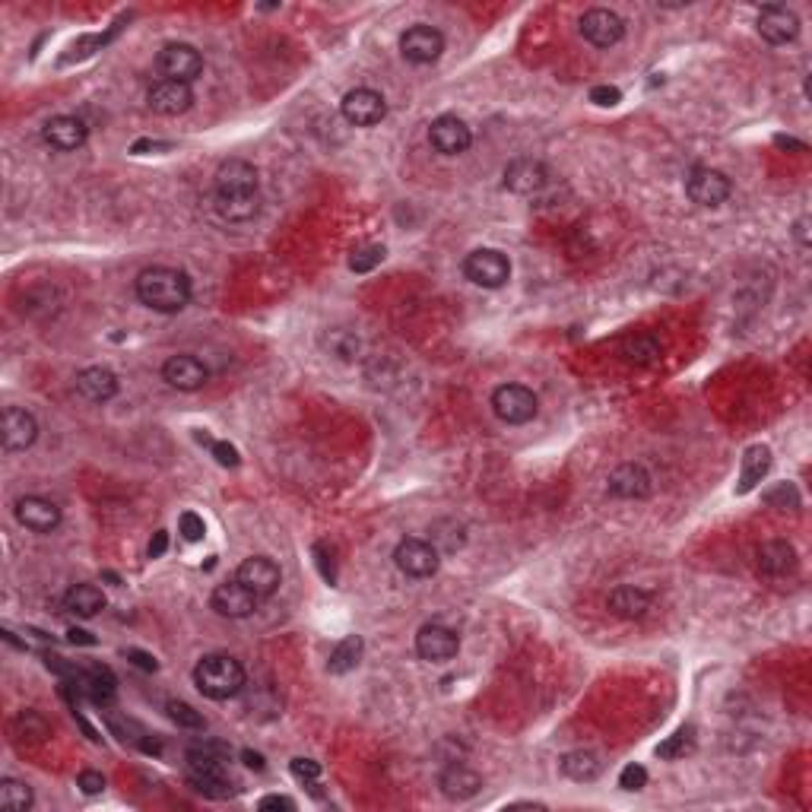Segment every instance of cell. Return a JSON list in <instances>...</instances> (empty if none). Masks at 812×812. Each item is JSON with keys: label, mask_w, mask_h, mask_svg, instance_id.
<instances>
[{"label": "cell", "mask_w": 812, "mask_h": 812, "mask_svg": "<svg viewBox=\"0 0 812 812\" xmlns=\"http://www.w3.org/2000/svg\"><path fill=\"white\" fill-rule=\"evenodd\" d=\"M261 178L245 159H226L213 175V203L226 223H248L261 210Z\"/></svg>", "instance_id": "6da1fadb"}, {"label": "cell", "mask_w": 812, "mask_h": 812, "mask_svg": "<svg viewBox=\"0 0 812 812\" xmlns=\"http://www.w3.org/2000/svg\"><path fill=\"white\" fill-rule=\"evenodd\" d=\"M137 299L159 311V315H178L191 302V280L184 270L175 267H146L137 273Z\"/></svg>", "instance_id": "7a4b0ae2"}, {"label": "cell", "mask_w": 812, "mask_h": 812, "mask_svg": "<svg viewBox=\"0 0 812 812\" xmlns=\"http://www.w3.org/2000/svg\"><path fill=\"white\" fill-rule=\"evenodd\" d=\"M194 686L213 701H229L245 689V667L229 654H207L194 667Z\"/></svg>", "instance_id": "3957f363"}, {"label": "cell", "mask_w": 812, "mask_h": 812, "mask_svg": "<svg viewBox=\"0 0 812 812\" xmlns=\"http://www.w3.org/2000/svg\"><path fill=\"white\" fill-rule=\"evenodd\" d=\"M464 276L473 286L502 289L511 280V261L498 248H476L464 257Z\"/></svg>", "instance_id": "277c9868"}, {"label": "cell", "mask_w": 812, "mask_h": 812, "mask_svg": "<svg viewBox=\"0 0 812 812\" xmlns=\"http://www.w3.org/2000/svg\"><path fill=\"white\" fill-rule=\"evenodd\" d=\"M492 413L508 426H527L540 413V400L524 384H502L492 394Z\"/></svg>", "instance_id": "5b68a950"}, {"label": "cell", "mask_w": 812, "mask_h": 812, "mask_svg": "<svg viewBox=\"0 0 812 812\" xmlns=\"http://www.w3.org/2000/svg\"><path fill=\"white\" fill-rule=\"evenodd\" d=\"M156 67L165 80H175V83H194L200 73H203V54L188 45V42H172L159 51L156 58Z\"/></svg>", "instance_id": "8992f818"}, {"label": "cell", "mask_w": 812, "mask_h": 812, "mask_svg": "<svg viewBox=\"0 0 812 812\" xmlns=\"http://www.w3.org/2000/svg\"><path fill=\"white\" fill-rule=\"evenodd\" d=\"M686 194L692 203H698V207H721V203L733 194V184L724 172H717V169H708V165H695V169L689 172L686 178Z\"/></svg>", "instance_id": "52a82bcc"}, {"label": "cell", "mask_w": 812, "mask_h": 812, "mask_svg": "<svg viewBox=\"0 0 812 812\" xmlns=\"http://www.w3.org/2000/svg\"><path fill=\"white\" fill-rule=\"evenodd\" d=\"M340 112H343V118L353 124V127H375L387 115V102H384L381 92L368 89V86H359V89H349L346 96H343Z\"/></svg>", "instance_id": "ba28073f"}, {"label": "cell", "mask_w": 812, "mask_h": 812, "mask_svg": "<svg viewBox=\"0 0 812 812\" xmlns=\"http://www.w3.org/2000/svg\"><path fill=\"white\" fill-rule=\"evenodd\" d=\"M438 549L429 540H416L406 537L394 549V565L403 571L406 578H432L438 571Z\"/></svg>", "instance_id": "9c48e42d"}, {"label": "cell", "mask_w": 812, "mask_h": 812, "mask_svg": "<svg viewBox=\"0 0 812 812\" xmlns=\"http://www.w3.org/2000/svg\"><path fill=\"white\" fill-rule=\"evenodd\" d=\"M445 51V35H441L435 26L416 23L400 35V54L410 64H435Z\"/></svg>", "instance_id": "30bf717a"}, {"label": "cell", "mask_w": 812, "mask_h": 812, "mask_svg": "<svg viewBox=\"0 0 812 812\" xmlns=\"http://www.w3.org/2000/svg\"><path fill=\"white\" fill-rule=\"evenodd\" d=\"M581 35L584 39L594 45V48H613L625 39V23H622V16L613 13V10H606V7H594V10H587L581 16V23H578Z\"/></svg>", "instance_id": "8fae6325"}, {"label": "cell", "mask_w": 812, "mask_h": 812, "mask_svg": "<svg viewBox=\"0 0 812 812\" xmlns=\"http://www.w3.org/2000/svg\"><path fill=\"white\" fill-rule=\"evenodd\" d=\"M257 603H261V597H257L254 590L245 587L238 578H232L226 584H216L213 597H210V606L226 619H248L257 609Z\"/></svg>", "instance_id": "7c38bea8"}, {"label": "cell", "mask_w": 812, "mask_h": 812, "mask_svg": "<svg viewBox=\"0 0 812 812\" xmlns=\"http://www.w3.org/2000/svg\"><path fill=\"white\" fill-rule=\"evenodd\" d=\"M429 143H432V150L441 153V156H460V153L470 150L473 134H470V127H467L464 118L441 115L429 127Z\"/></svg>", "instance_id": "4fadbf2b"}, {"label": "cell", "mask_w": 812, "mask_h": 812, "mask_svg": "<svg viewBox=\"0 0 812 812\" xmlns=\"http://www.w3.org/2000/svg\"><path fill=\"white\" fill-rule=\"evenodd\" d=\"M457 651H460V635L454 629H448V625L429 622L416 632V654L422 660L445 663V660L457 657Z\"/></svg>", "instance_id": "5bb4252c"}, {"label": "cell", "mask_w": 812, "mask_h": 812, "mask_svg": "<svg viewBox=\"0 0 812 812\" xmlns=\"http://www.w3.org/2000/svg\"><path fill=\"white\" fill-rule=\"evenodd\" d=\"M235 578L242 581L245 587H251L261 600H267V597L276 594V590H280L283 571H280V565H276L273 559H267V556H251V559H245L242 565H238Z\"/></svg>", "instance_id": "9a60e30c"}, {"label": "cell", "mask_w": 812, "mask_h": 812, "mask_svg": "<svg viewBox=\"0 0 812 812\" xmlns=\"http://www.w3.org/2000/svg\"><path fill=\"white\" fill-rule=\"evenodd\" d=\"M549 184V169L540 162V159H530V156H521L508 162L505 169V188L511 194H521V197H533L540 194Z\"/></svg>", "instance_id": "2e32d148"}, {"label": "cell", "mask_w": 812, "mask_h": 812, "mask_svg": "<svg viewBox=\"0 0 812 812\" xmlns=\"http://www.w3.org/2000/svg\"><path fill=\"white\" fill-rule=\"evenodd\" d=\"M146 105H150L156 115H165V118L184 115V112H188V108L194 105L191 83L159 80V83L150 86V92H146Z\"/></svg>", "instance_id": "e0dca14e"}, {"label": "cell", "mask_w": 812, "mask_h": 812, "mask_svg": "<svg viewBox=\"0 0 812 812\" xmlns=\"http://www.w3.org/2000/svg\"><path fill=\"white\" fill-rule=\"evenodd\" d=\"M13 511H16V521L32 533H51L61 527V508L42 495H23Z\"/></svg>", "instance_id": "ac0fdd59"}, {"label": "cell", "mask_w": 812, "mask_h": 812, "mask_svg": "<svg viewBox=\"0 0 812 812\" xmlns=\"http://www.w3.org/2000/svg\"><path fill=\"white\" fill-rule=\"evenodd\" d=\"M755 29L768 42V45H790L800 35V20L797 13L787 7H762Z\"/></svg>", "instance_id": "d6986e66"}, {"label": "cell", "mask_w": 812, "mask_h": 812, "mask_svg": "<svg viewBox=\"0 0 812 812\" xmlns=\"http://www.w3.org/2000/svg\"><path fill=\"white\" fill-rule=\"evenodd\" d=\"M162 378L169 381V387H175V391H200V387L210 381V372L197 356L181 353V356L165 359Z\"/></svg>", "instance_id": "ffe728a7"}, {"label": "cell", "mask_w": 812, "mask_h": 812, "mask_svg": "<svg viewBox=\"0 0 812 812\" xmlns=\"http://www.w3.org/2000/svg\"><path fill=\"white\" fill-rule=\"evenodd\" d=\"M45 143L51 146V150H58V153H73V150H80V146L86 143L89 137V127L83 118L77 115H58V118H51L45 124V131H42Z\"/></svg>", "instance_id": "44dd1931"}, {"label": "cell", "mask_w": 812, "mask_h": 812, "mask_svg": "<svg viewBox=\"0 0 812 812\" xmlns=\"http://www.w3.org/2000/svg\"><path fill=\"white\" fill-rule=\"evenodd\" d=\"M35 438H39V422L29 410H20V406H7L4 410V451L7 454H16V451H26L35 445Z\"/></svg>", "instance_id": "7402d4cb"}, {"label": "cell", "mask_w": 812, "mask_h": 812, "mask_svg": "<svg viewBox=\"0 0 812 812\" xmlns=\"http://www.w3.org/2000/svg\"><path fill=\"white\" fill-rule=\"evenodd\" d=\"M438 787H441V793H445L448 800L464 803V800H473L476 793L483 790V778H479L473 768L454 762V765H448L445 771H441Z\"/></svg>", "instance_id": "603a6c76"}, {"label": "cell", "mask_w": 812, "mask_h": 812, "mask_svg": "<svg viewBox=\"0 0 812 812\" xmlns=\"http://www.w3.org/2000/svg\"><path fill=\"white\" fill-rule=\"evenodd\" d=\"M755 559H759V571L768 578H787L797 571V552L784 540H768L755 549Z\"/></svg>", "instance_id": "cb8c5ba5"}, {"label": "cell", "mask_w": 812, "mask_h": 812, "mask_svg": "<svg viewBox=\"0 0 812 812\" xmlns=\"http://www.w3.org/2000/svg\"><path fill=\"white\" fill-rule=\"evenodd\" d=\"M77 391L89 403H108L118 394V375L112 372V368H102V365L83 368V372L77 375Z\"/></svg>", "instance_id": "d4e9b609"}, {"label": "cell", "mask_w": 812, "mask_h": 812, "mask_svg": "<svg viewBox=\"0 0 812 812\" xmlns=\"http://www.w3.org/2000/svg\"><path fill=\"white\" fill-rule=\"evenodd\" d=\"M609 492H613L616 498H648L651 476L641 464H622L609 473Z\"/></svg>", "instance_id": "484cf974"}, {"label": "cell", "mask_w": 812, "mask_h": 812, "mask_svg": "<svg viewBox=\"0 0 812 812\" xmlns=\"http://www.w3.org/2000/svg\"><path fill=\"white\" fill-rule=\"evenodd\" d=\"M768 470H771V448L768 445H749L743 451V467H740V479H736V495H749L768 476Z\"/></svg>", "instance_id": "4316f807"}, {"label": "cell", "mask_w": 812, "mask_h": 812, "mask_svg": "<svg viewBox=\"0 0 812 812\" xmlns=\"http://www.w3.org/2000/svg\"><path fill=\"white\" fill-rule=\"evenodd\" d=\"M606 606H609V613L619 616V619H641L651 609V594H648V590H641V587L622 584V587L613 590V594H609Z\"/></svg>", "instance_id": "83f0119b"}, {"label": "cell", "mask_w": 812, "mask_h": 812, "mask_svg": "<svg viewBox=\"0 0 812 812\" xmlns=\"http://www.w3.org/2000/svg\"><path fill=\"white\" fill-rule=\"evenodd\" d=\"M105 594H102V587L96 584H73L67 594H64V609L70 616H77V619H92V616H99L102 609H105Z\"/></svg>", "instance_id": "f1b7e54d"}, {"label": "cell", "mask_w": 812, "mask_h": 812, "mask_svg": "<svg viewBox=\"0 0 812 812\" xmlns=\"http://www.w3.org/2000/svg\"><path fill=\"white\" fill-rule=\"evenodd\" d=\"M600 759L594 752H587V749H578V752H568L562 755V774L571 781H578V784H590V781H597L600 778Z\"/></svg>", "instance_id": "f546056e"}, {"label": "cell", "mask_w": 812, "mask_h": 812, "mask_svg": "<svg viewBox=\"0 0 812 812\" xmlns=\"http://www.w3.org/2000/svg\"><path fill=\"white\" fill-rule=\"evenodd\" d=\"M321 346L327 349L330 356H337L343 362H353L359 356V349H362V340L356 330H349V327H330L327 334L321 337Z\"/></svg>", "instance_id": "4dcf8cb0"}, {"label": "cell", "mask_w": 812, "mask_h": 812, "mask_svg": "<svg viewBox=\"0 0 812 812\" xmlns=\"http://www.w3.org/2000/svg\"><path fill=\"white\" fill-rule=\"evenodd\" d=\"M362 651H365V644L359 635H349L343 638L334 651H330V660H327V670L334 673V676H343L349 670H356L359 667V660H362Z\"/></svg>", "instance_id": "1f68e13d"}, {"label": "cell", "mask_w": 812, "mask_h": 812, "mask_svg": "<svg viewBox=\"0 0 812 812\" xmlns=\"http://www.w3.org/2000/svg\"><path fill=\"white\" fill-rule=\"evenodd\" d=\"M188 784L210 800L232 797V781L226 778V771H188Z\"/></svg>", "instance_id": "d6a6232c"}, {"label": "cell", "mask_w": 812, "mask_h": 812, "mask_svg": "<svg viewBox=\"0 0 812 812\" xmlns=\"http://www.w3.org/2000/svg\"><path fill=\"white\" fill-rule=\"evenodd\" d=\"M32 803H35V797H32V787L26 781H16V778L0 781V806L4 809L26 812V809H32Z\"/></svg>", "instance_id": "836d02e7"}, {"label": "cell", "mask_w": 812, "mask_h": 812, "mask_svg": "<svg viewBox=\"0 0 812 812\" xmlns=\"http://www.w3.org/2000/svg\"><path fill=\"white\" fill-rule=\"evenodd\" d=\"M692 743H695V730H692V727L676 730L667 743H660V746H657V755H660V759H679V755L692 752Z\"/></svg>", "instance_id": "e575fe53"}, {"label": "cell", "mask_w": 812, "mask_h": 812, "mask_svg": "<svg viewBox=\"0 0 812 812\" xmlns=\"http://www.w3.org/2000/svg\"><path fill=\"white\" fill-rule=\"evenodd\" d=\"M381 261H384V248L381 245H368V248L353 251V257H349V270H353V273H372Z\"/></svg>", "instance_id": "d590c367"}, {"label": "cell", "mask_w": 812, "mask_h": 812, "mask_svg": "<svg viewBox=\"0 0 812 812\" xmlns=\"http://www.w3.org/2000/svg\"><path fill=\"white\" fill-rule=\"evenodd\" d=\"M169 717L184 730H203V714L194 711L188 701H169Z\"/></svg>", "instance_id": "8d00e7d4"}, {"label": "cell", "mask_w": 812, "mask_h": 812, "mask_svg": "<svg viewBox=\"0 0 812 812\" xmlns=\"http://www.w3.org/2000/svg\"><path fill=\"white\" fill-rule=\"evenodd\" d=\"M178 533L188 543H197V540H203L207 537V524H203V518L200 514H194V511H184L181 518H178Z\"/></svg>", "instance_id": "74e56055"}, {"label": "cell", "mask_w": 812, "mask_h": 812, "mask_svg": "<svg viewBox=\"0 0 812 812\" xmlns=\"http://www.w3.org/2000/svg\"><path fill=\"white\" fill-rule=\"evenodd\" d=\"M644 784H648V771H644L641 765H625L622 774H619V787L622 790H644Z\"/></svg>", "instance_id": "f35d334b"}, {"label": "cell", "mask_w": 812, "mask_h": 812, "mask_svg": "<svg viewBox=\"0 0 812 812\" xmlns=\"http://www.w3.org/2000/svg\"><path fill=\"white\" fill-rule=\"evenodd\" d=\"M292 774L299 781H305V784H315L318 778H321V765L315 762V759H292Z\"/></svg>", "instance_id": "ab89813d"}, {"label": "cell", "mask_w": 812, "mask_h": 812, "mask_svg": "<svg viewBox=\"0 0 812 812\" xmlns=\"http://www.w3.org/2000/svg\"><path fill=\"white\" fill-rule=\"evenodd\" d=\"M590 102L594 105H600V108H613V105H619L622 102V92H619V86H594L590 89Z\"/></svg>", "instance_id": "60d3db41"}, {"label": "cell", "mask_w": 812, "mask_h": 812, "mask_svg": "<svg viewBox=\"0 0 812 812\" xmlns=\"http://www.w3.org/2000/svg\"><path fill=\"white\" fill-rule=\"evenodd\" d=\"M210 451H213L219 467H238V460H242V457H238V448L229 445V441H213Z\"/></svg>", "instance_id": "b9f144b4"}, {"label": "cell", "mask_w": 812, "mask_h": 812, "mask_svg": "<svg viewBox=\"0 0 812 812\" xmlns=\"http://www.w3.org/2000/svg\"><path fill=\"white\" fill-rule=\"evenodd\" d=\"M765 502L774 505V508H778V505L787 508V502H790V508H797V505H800V495H797V489L784 483V486H778L774 492H768V495H765Z\"/></svg>", "instance_id": "7bdbcfd3"}, {"label": "cell", "mask_w": 812, "mask_h": 812, "mask_svg": "<svg viewBox=\"0 0 812 812\" xmlns=\"http://www.w3.org/2000/svg\"><path fill=\"white\" fill-rule=\"evenodd\" d=\"M654 356H660V346H657L654 337H641V340H635V343L629 346V359L644 362V359H654Z\"/></svg>", "instance_id": "ee69618b"}, {"label": "cell", "mask_w": 812, "mask_h": 812, "mask_svg": "<svg viewBox=\"0 0 812 812\" xmlns=\"http://www.w3.org/2000/svg\"><path fill=\"white\" fill-rule=\"evenodd\" d=\"M77 787L86 793V797H96V793H102V790H105V778H102L99 771H80Z\"/></svg>", "instance_id": "f6af8a7d"}, {"label": "cell", "mask_w": 812, "mask_h": 812, "mask_svg": "<svg viewBox=\"0 0 812 812\" xmlns=\"http://www.w3.org/2000/svg\"><path fill=\"white\" fill-rule=\"evenodd\" d=\"M124 657L131 660L137 670H146V673H156V667H159V663H156V657H153V654H146V651H137V648H127V651H124Z\"/></svg>", "instance_id": "bcb514c9"}, {"label": "cell", "mask_w": 812, "mask_h": 812, "mask_svg": "<svg viewBox=\"0 0 812 812\" xmlns=\"http://www.w3.org/2000/svg\"><path fill=\"white\" fill-rule=\"evenodd\" d=\"M165 549H169V533H165V530H156V533H153V540H150V559L165 556Z\"/></svg>", "instance_id": "7dc6e473"}, {"label": "cell", "mask_w": 812, "mask_h": 812, "mask_svg": "<svg viewBox=\"0 0 812 812\" xmlns=\"http://www.w3.org/2000/svg\"><path fill=\"white\" fill-rule=\"evenodd\" d=\"M67 641L70 644H83V648H92V644H96V638H92L86 629H77V625H73V629L67 632Z\"/></svg>", "instance_id": "c3c4849f"}, {"label": "cell", "mask_w": 812, "mask_h": 812, "mask_svg": "<svg viewBox=\"0 0 812 812\" xmlns=\"http://www.w3.org/2000/svg\"><path fill=\"white\" fill-rule=\"evenodd\" d=\"M257 809H295V800L289 797H264L257 803Z\"/></svg>", "instance_id": "681fc988"}, {"label": "cell", "mask_w": 812, "mask_h": 812, "mask_svg": "<svg viewBox=\"0 0 812 812\" xmlns=\"http://www.w3.org/2000/svg\"><path fill=\"white\" fill-rule=\"evenodd\" d=\"M242 762H245L248 768H254V771H264V768H267V765H264V755H261V752H251V749L242 752Z\"/></svg>", "instance_id": "f907efd6"}, {"label": "cell", "mask_w": 812, "mask_h": 812, "mask_svg": "<svg viewBox=\"0 0 812 812\" xmlns=\"http://www.w3.org/2000/svg\"><path fill=\"white\" fill-rule=\"evenodd\" d=\"M806 226H809V219L803 216V219H797V226H793V235L800 238V245L803 248H809V235H806Z\"/></svg>", "instance_id": "816d5d0a"}, {"label": "cell", "mask_w": 812, "mask_h": 812, "mask_svg": "<svg viewBox=\"0 0 812 812\" xmlns=\"http://www.w3.org/2000/svg\"><path fill=\"white\" fill-rule=\"evenodd\" d=\"M774 143H778V146H790V150H800V153L806 150V146H803V143H797V140H790V137H774Z\"/></svg>", "instance_id": "f5cc1de1"}]
</instances>
